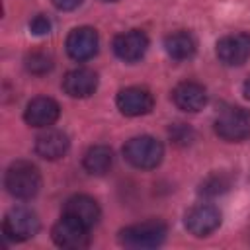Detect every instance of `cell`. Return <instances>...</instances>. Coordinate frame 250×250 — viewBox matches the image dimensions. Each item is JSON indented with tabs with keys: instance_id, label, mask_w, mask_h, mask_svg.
I'll return each mask as SVG.
<instances>
[{
	"instance_id": "1",
	"label": "cell",
	"mask_w": 250,
	"mask_h": 250,
	"mask_svg": "<svg viewBox=\"0 0 250 250\" xmlns=\"http://www.w3.org/2000/svg\"><path fill=\"white\" fill-rule=\"evenodd\" d=\"M4 186L12 197L27 201L39 193L41 174L35 164L27 162V160H18V162H12L10 168L6 170Z\"/></svg>"
},
{
	"instance_id": "2",
	"label": "cell",
	"mask_w": 250,
	"mask_h": 250,
	"mask_svg": "<svg viewBox=\"0 0 250 250\" xmlns=\"http://www.w3.org/2000/svg\"><path fill=\"white\" fill-rule=\"evenodd\" d=\"M166 225L158 219H150V221H143V223H135L129 225L125 229L119 230V244L125 248H133V250H146V248H156L166 240Z\"/></svg>"
},
{
	"instance_id": "3",
	"label": "cell",
	"mask_w": 250,
	"mask_h": 250,
	"mask_svg": "<svg viewBox=\"0 0 250 250\" xmlns=\"http://www.w3.org/2000/svg\"><path fill=\"white\" fill-rule=\"evenodd\" d=\"M123 156L133 168L152 170L162 162L164 146L158 139H154L150 135H141V137H133L125 143Z\"/></svg>"
},
{
	"instance_id": "4",
	"label": "cell",
	"mask_w": 250,
	"mask_h": 250,
	"mask_svg": "<svg viewBox=\"0 0 250 250\" xmlns=\"http://www.w3.org/2000/svg\"><path fill=\"white\" fill-rule=\"evenodd\" d=\"M215 133L229 143H240L250 137V111L227 107L215 117Z\"/></svg>"
},
{
	"instance_id": "5",
	"label": "cell",
	"mask_w": 250,
	"mask_h": 250,
	"mask_svg": "<svg viewBox=\"0 0 250 250\" xmlns=\"http://www.w3.org/2000/svg\"><path fill=\"white\" fill-rule=\"evenodd\" d=\"M4 234L14 242H23L39 232V219L27 207H14L4 217Z\"/></svg>"
},
{
	"instance_id": "6",
	"label": "cell",
	"mask_w": 250,
	"mask_h": 250,
	"mask_svg": "<svg viewBox=\"0 0 250 250\" xmlns=\"http://www.w3.org/2000/svg\"><path fill=\"white\" fill-rule=\"evenodd\" d=\"M51 236L57 246L68 250H80L90 244V229L66 215H62V219L55 223Z\"/></svg>"
},
{
	"instance_id": "7",
	"label": "cell",
	"mask_w": 250,
	"mask_h": 250,
	"mask_svg": "<svg viewBox=\"0 0 250 250\" xmlns=\"http://www.w3.org/2000/svg\"><path fill=\"white\" fill-rule=\"evenodd\" d=\"M117 109L127 115V117H139V115H146L152 111L154 105V98L146 88L141 86H127L123 90L117 92L115 98Z\"/></svg>"
},
{
	"instance_id": "8",
	"label": "cell",
	"mask_w": 250,
	"mask_h": 250,
	"mask_svg": "<svg viewBox=\"0 0 250 250\" xmlns=\"http://www.w3.org/2000/svg\"><path fill=\"white\" fill-rule=\"evenodd\" d=\"M217 57L227 66H240L250 59V33H230L217 41Z\"/></svg>"
},
{
	"instance_id": "9",
	"label": "cell",
	"mask_w": 250,
	"mask_h": 250,
	"mask_svg": "<svg viewBox=\"0 0 250 250\" xmlns=\"http://www.w3.org/2000/svg\"><path fill=\"white\" fill-rule=\"evenodd\" d=\"M98 45H100L98 31L94 27H88V25L72 29L66 37V43H64L68 57L72 61H78V62L90 61L98 53Z\"/></svg>"
},
{
	"instance_id": "10",
	"label": "cell",
	"mask_w": 250,
	"mask_h": 250,
	"mask_svg": "<svg viewBox=\"0 0 250 250\" xmlns=\"http://www.w3.org/2000/svg\"><path fill=\"white\" fill-rule=\"evenodd\" d=\"M184 225L193 236H209L221 225V211L215 205L199 203L186 213Z\"/></svg>"
},
{
	"instance_id": "11",
	"label": "cell",
	"mask_w": 250,
	"mask_h": 250,
	"mask_svg": "<svg viewBox=\"0 0 250 250\" xmlns=\"http://www.w3.org/2000/svg\"><path fill=\"white\" fill-rule=\"evenodd\" d=\"M148 49V37L141 29H131L113 39V53L125 62H137L145 57Z\"/></svg>"
},
{
	"instance_id": "12",
	"label": "cell",
	"mask_w": 250,
	"mask_h": 250,
	"mask_svg": "<svg viewBox=\"0 0 250 250\" xmlns=\"http://www.w3.org/2000/svg\"><path fill=\"white\" fill-rule=\"evenodd\" d=\"M59 115H61V107L49 96L33 98L23 111V119L31 127H51L59 119Z\"/></svg>"
},
{
	"instance_id": "13",
	"label": "cell",
	"mask_w": 250,
	"mask_h": 250,
	"mask_svg": "<svg viewBox=\"0 0 250 250\" xmlns=\"http://www.w3.org/2000/svg\"><path fill=\"white\" fill-rule=\"evenodd\" d=\"M172 100L178 109L188 111V113H197L207 104V92L201 84L186 80V82H180L172 90Z\"/></svg>"
},
{
	"instance_id": "14",
	"label": "cell",
	"mask_w": 250,
	"mask_h": 250,
	"mask_svg": "<svg viewBox=\"0 0 250 250\" xmlns=\"http://www.w3.org/2000/svg\"><path fill=\"white\" fill-rule=\"evenodd\" d=\"M70 146L68 135L61 129H47L35 139V152L45 160H59Z\"/></svg>"
},
{
	"instance_id": "15",
	"label": "cell",
	"mask_w": 250,
	"mask_h": 250,
	"mask_svg": "<svg viewBox=\"0 0 250 250\" xmlns=\"http://www.w3.org/2000/svg\"><path fill=\"white\" fill-rule=\"evenodd\" d=\"M98 88V74L92 68H74L62 78V90L70 98H88Z\"/></svg>"
},
{
	"instance_id": "16",
	"label": "cell",
	"mask_w": 250,
	"mask_h": 250,
	"mask_svg": "<svg viewBox=\"0 0 250 250\" xmlns=\"http://www.w3.org/2000/svg\"><path fill=\"white\" fill-rule=\"evenodd\" d=\"M64 215L92 229L100 221V205L90 195H72L64 203Z\"/></svg>"
},
{
	"instance_id": "17",
	"label": "cell",
	"mask_w": 250,
	"mask_h": 250,
	"mask_svg": "<svg viewBox=\"0 0 250 250\" xmlns=\"http://www.w3.org/2000/svg\"><path fill=\"white\" fill-rule=\"evenodd\" d=\"M164 49H166L168 57H172L174 61H188L195 55L197 43L191 33L176 31V33H170L164 37Z\"/></svg>"
},
{
	"instance_id": "18",
	"label": "cell",
	"mask_w": 250,
	"mask_h": 250,
	"mask_svg": "<svg viewBox=\"0 0 250 250\" xmlns=\"http://www.w3.org/2000/svg\"><path fill=\"white\" fill-rule=\"evenodd\" d=\"M84 168L88 174H94V176H104L111 170L113 166V152L109 146L105 145H94L86 150L84 154V160H82Z\"/></svg>"
},
{
	"instance_id": "19",
	"label": "cell",
	"mask_w": 250,
	"mask_h": 250,
	"mask_svg": "<svg viewBox=\"0 0 250 250\" xmlns=\"http://www.w3.org/2000/svg\"><path fill=\"white\" fill-rule=\"evenodd\" d=\"M25 66H27V70L33 72V74H45V72H49V70L53 68V59H51V55L37 51V53L27 55Z\"/></svg>"
},
{
	"instance_id": "20",
	"label": "cell",
	"mask_w": 250,
	"mask_h": 250,
	"mask_svg": "<svg viewBox=\"0 0 250 250\" xmlns=\"http://www.w3.org/2000/svg\"><path fill=\"white\" fill-rule=\"evenodd\" d=\"M229 186H230V182H229L223 174H215V176H209V178L203 182L201 193H205V195H219V193H223L225 189H229Z\"/></svg>"
},
{
	"instance_id": "21",
	"label": "cell",
	"mask_w": 250,
	"mask_h": 250,
	"mask_svg": "<svg viewBox=\"0 0 250 250\" xmlns=\"http://www.w3.org/2000/svg\"><path fill=\"white\" fill-rule=\"evenodd\" d=\"M29 29H31L33 35H47V33L51 31V20H49L47 16L39 14V16H35V18L29 21Z\"/></svg>"
},
{
	"instance_id": "22",
	"label": "cell",
	"mask_w": 250,
	"mask_h": 250,
	"mask_svg": "<svg viewBox=\"0 0 250 250\" xmlns=\"http://www.w3.org/2000/svg\"><path fill=\"white\" fill-rule=\"evenodd\" d=\"M55 4V8L62 10V12H70V10H76L84 0H51Z\"/></svg>"
},
{
	"instance_id": "23",
	"label": "cell",
	"mask_w": 250,
	"mask_h": 250,
	"mask_svg": "<svg viewBox=\"0 0 250 250\" xmlns=\"http://www.w3.org/2000/svg\"><path fill=\"white\" fill-rule=\"evenodd\" d=\"M244 96H246V98H250V80H246V82H244Z\"/></svg>"
},
{
	"instance_id": "24",
	"label": "cell",
	"mask_w": 250,
	"mask_h": 250,
	"mask_svg": "<svg viewBox=\"0 0 250 250\" xmlns=\"http://www.w3.org/2000/svg\"><path fill=\"white\" fill-rule=\"evenodd\" d=\"M104 2H115V0H104Z\"/></svg>"
}]
</instances>
